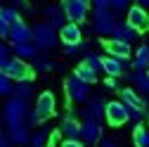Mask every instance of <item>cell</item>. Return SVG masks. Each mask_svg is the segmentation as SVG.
<instances>
[{
  "label": "cell",
  "instance_id": "cell-4",
  "mask_svg": "<svg viewBox=\"0 0 149 147\" xmlns=\"http://www.w3.org/2000/svg\"><path fill=\"white\" fill-rule=\"evenodd\" d=\"M64 90H66V100L76 102V104H83L90 97V83H85L83 78H78L76 74H71V76L66 78Z\"/></svg>",
  "mask_w": 149,
  "mask_h": 147
},
{
  "label": "cell",
  "instance_id": "cell-1",
  "mask_svg": "<svg viewBox=\"0 0 149 147\" xmlns=\"http://www.w3.org/2000/svg\"><path fill=\"white\" fill-rule=\"evenodd\" d=\"M0 71L7 74V76L12 81H24V78H33V66H29L26 60L22 57H10V55H5V57H0Z\"/></svg>",
  "mask_w": 149,
  "mask_h": 147
},
{
  "label": "cell",
  "instance_id": "cell-23",
  "mask_svg": "<svg viewBox=\"0 0 149 147\" xmlns=\"http://www.w3.org/2000/svg\"><path fill=\"white\" fill-rule=\"evenodd\" d=\"M73 74H76L78 78H83L85 83H90V85H92V83H97V71L92 69L90 64H85V62H81L76 69H73Z\"/></svg>",
  "mask_w": 149,
  "mask_h": 147
},
{
  "label": "cell",
  "instance_id": "cell-45",
  "mask_svg": "<svg viewBox=\"0 0 149 147\" xmlns=\"http://www.w3.org/2000/svg\"><path fill=\"white\" fill-rule=\"evenodd\" d=\"M137 5H142V7H149V0H137Z\"/></svg>",
  "mask_w": 149,
  "mask_h": 147
},
{
  "label": "cell",
  "instance_id": "cell-47",
  "mask_svg": "<svg viewBox=\"0 0 149 147\" xmlns=\"http://www.w3.org/2000/svg\"><path fill=\"white\" fill-rule=\"evenodd\" d=\"M147 71H149V69H147Z\"/></svg>",
  "mask_w": 149,
  "mask_h": 147
},
{
  "label": "cell",
  "instance_id": "cell-34",
  "mask_svg": "<svg viewBox=\"0 0 149 147\" xmlns=\"http://www.w3.org/2000/svg\"><path fill=\"white\" fill-rule=\"evenodd\" d=\"M0 14H3L10 24H12L14 19H19V12H17V7H0Z\"/></svg>",
  "mask_w": 149,
  "mask_h": 147
},
{
  "label": "cell",
  "instance_id": "cell-18",
  "mask_svg": "<svg viewBox=\"0 0 149 147\" xmlns=\"http://www.w3.org/2000/svg\"><path fill=\"white\" fill-rule=\"evenodd\" d=\"M59 131L64 133V138H81V121L76 119L73 112H69L62 119V128H59Z\"/></svg>",
  "mask_w": 149,
  "mask_h": 147
},
{
  "label": "cell",
  "instance_id": "cell-38",
  "mask_svg": "<svg viewBox=\"0 0 149 147\" xmlns=\"http://www.w3.org/2000/svg\"><path fill=\"white\" fill-rule=\"evenodd\" d=\"M62 147H85V145L81 142V138H64Z\"/></svg>",
  "mask_w": 149,
  "mask_h": 147
},
{
  "label": "cell",
  "instance_id": "cell-12",
  "mask_svg": "<svg viewBox=\"0 0 149 147\" xmlns=\"http://www.w3.org/2000/svg\"><path fill=\"white\" fill-rule=\"evenodd\" d=\"M7 38L12 41V45H14V43L31 41V26L22 19V17H19V19H14V22L10 24V36H7Z\"/></svg>",
  "mask_w": 149,
  "mask_h": 147
},
{
  "label": "cell",
  "instance_id": "cell-35",
  "mask_svg": "<svg viewBox=\"0 0 149 147\" xmlns=\"http://www.w3.org/2000/svg\"><path fill=\"white\" fill-rule=\"evenodd\" d=\"M109 7L116 10V12H125L130 7V0H109Z\"/></svg>",
  "mask_w": 149,
  "mask_h": 147
},
{
  "label": "cell",
  "instance_id": "cell-43",
  "mask_svg": "<svg viewBox=\"0 0 149 147\" xmlns=\"http://www.w3.org/2000/svg\"><path fill=\"white\" fill-rule=\"evenodd\" d=\"M5 55H10V48H7L3 41H0V57H5Z\"/></svg>",
  "mask_w": 149,
  "mask_h": 147
},
{
  "label": "cell",
  "instance_id": "cell-20",
  "mask_svg": "<svg viewBox=\"0 0 149 147\" xmlns=\"http://www.w3.org/2000/svg\"><path fill=\"white\" fill-rule=\"evenodd\" d=\"M125 62H128V60L114 57V55H109V57H102V64H104L107 76H121V74L125 71Z\"/></svg>",
  "mask_w": 149,
  "mask_h": 147
},
{
  "label": "cell",
  "instance_id": "cell-19",
  "mask_svg": "<svg viewBox=\"0 0 149 147\" xmlns=\"http://www.w3.org/2000/svg\"><path fill=\"white\" fill-rule=\"evenodd\" d=\"M128 78H130V83L135 85V90H137V93L149 95V71H147V69H135Z\"/></svg>",
  "mask_w": 149,
  "mask_h": 147
},
{
  "label": "cell",
  "instance_id": "cell-31",
  "mask_svg": "<svg viewBox=\"0 0 149 147\" xmlns=\"http://www.w3.org/2000/svg\"><path fill=\"white\" fill-rule=\"evenodd\" d=\"M43 119L38 116V112H36V109H26V114H24V123L31 128V126H38Z\"/></svg>",
  "mask_w": 149,
  "mask_h": 147
},
{
  "label": "cell",
  "instance_id": "cell-16",
  "mask_svg": "<svg viewBox=\"0 0 149 147\" xmlns=\"http://www.w3.org/2000/svg\"><path fill=\"white\" fill-rule=\"evenodd\" d=\"M140 36V31L135 26H130L128 22H118L114 26V33H111V38H118V41H125V43H133L135 38Z\"/></svg>",
  "mask_w": 149,
  "mask_h": 147
},
{
  "label": "cell",
  "instance_id": "cell-32",
  "mask_svg": "<svg viewBox=\"0 0 149 147\" xmlns=\"http://www.w3.org/2000/svg\"><path fill=\"white\" fill-rule=\"evenodd\" d=\"M64 45V55L66 57H73V55H78L83 50V43H62Z\"/></svg>",
  "mask_w": 149,
  "mask_h": 147
},
{
  "label": "cell",
  "instance_id": "cell-15",
  "mask_svg": "<svg viewBox=\"0 0 149 147\" xmlns=\"http://www.w3.org/2000/svg\"><path fill=\"white\" fill-rule=\"evenodd\" d=\"M43 14H45V22H50L54 29H62L66 24V12L62 5H47L43 10Z\"/></svg>",
  "mask_w": 149,
  "mask_h": 147
},
{
  "label": "cell",
  "instance_id": "cell-3",
  "mask_svg": "<svg viewBox=\"0 0 149 147\" xmlns=\"http://www.w3.org/2000/svg\"><path fill=\"white\" fill-rule=\"evenodd\" d=\"M81 119H83V123H81V140H85V142H90V145L100 142V140L104 138V131H102L100 119L92 116L90 109H83V112H81Z\"/></svg>",
  "mask_w": 149,
  "mask_h": 147
},
{
  "label": "cell",
  "instance_id": "cell-13",
  "mask_svg": "<svg viewBox=\"0 0 149 147\" xmlns=\"http://www.w3.org/2000/svg\"><path fill=\"white\" fill-rule=\"evenodd\" d=\"M104 50H107L109 55H114V57H121V60H130V55H133V48H130V43L118 41V38H109V41H104Z\"/></svg>",
  "mask_w": 149,
  "mask_h": 147
},
{
  "label": "cell",
  "instance_id": "cell-9",
  "mask_svg": "<svg viewBox=\"0 0 149 147\" xmlns=\"http://www.w3.org/2000/svg\"><path fill=\"white\" fill-rule=\"evenodd\" d=\"M125 22L130 24V26H135L137 31H147L149 29V12H147V7H142V5H130L128 10H125Z\"/></svg>",
  "mask_w": 149,
  "mask_h": 147
},
{
  "label": "cell",
  "instance_id": "cell-7",
  "mask_svg": "<svg viewBox=\"0 0 149 147\" xmlns=\"http://www.w3.org/2000/svg\"><path fill=\"white\" fill-rule=\"evenodd\" d=\"M116 10H111V7H102V10H95V31L100 36H111L114 33V26L118 24L116 19Z\"/></svg>",
  "mask_w": 149,
  "mask_h": 147
},
{
  "label": "cell",
  "instance_id": "cell-42",
  "mask_svg": "<svg viewBox=\"0 0 149 147\" xmlns=\"http://www.w3.org/2000/svg\"><path fill=\"white\" fill-rule=\"evenodd\" d=\"M12 142H10V138H7V133H0V147H10Z\"/></svg>",
  "mask_w": 149,
  "mask_h": 147
},
{
  "label": "cell",
  "instance_id": "cell-17",
  "mask_svg": "<svg viewBox=\"0 0 149 147\" xmlns=\"http://www.w3.org/2000/svg\"><path fill=\"white\" fill-rule=\"evenodd\" d=\"M12 52L17 55V57L26 60V62H33L36 57H38V52H40V50L36 48V43H33V41H24V43H14Z\"/></svg>",
  "mask_w": 149,
  "mask_h": 147
},
{
  "label": "cell",
  "instance_id": "cell-28",
  "mask_svg": "<svg viewBox=\"0 0 149 147\" xmlns=\"http://www.w3.org/2000/svg\"><path fill=\"white\" fill-rule=\"evenodd\" d=\"M10 95H14V83L7 74L0 71V97H10Z\"/></svg>",
  "mask_w": 149,
  "mask_h": 147
},
{
  "label": "cell",
  "instance_id": "cell-11",
  "mask_svg": "<svg viewBox=\"0 0 149 147\" xmlns=\"http://www.w3.org/2000/svg\"><path fill=\"white\" fill-rule=\"evenodd\" d=\"M7 138L12 145L17 147H29L31 142V133H29V126L22 121V123H14V126H7Z\"/></svg>",
  "mask_w": 149,
  "mask_h": 147
},
{
  "label": "cell",
  "instance_id": "cell-33",
  "mask_svg": "<svg viewBox=\"0 0 149 147\" xmlns=\"http://www.w3.org/2000/svg\"><path fill=\"white\" fill-rule=\"evenodd\" d=\"M128 114H130V121L140 123L142 116H144V107H128Z\"/></svg>",
  "mask_w": 149,
  "mask_h": 147
},
{
  "label": "cell",
  "instance_id": "cell-10",
  "mask_svg": "<svg viewBox=\"0 0 149 147\" xmlns=\"http://www.w3.org/2000/svg\"><path fill=\"white\" fill-rule=\"evenodd\" d=\"M36 112H38V116L43 121L50 119L54 112H57V97H54L50 90H43V93L36 97Z\"/></svg>",
  "mask_w": 149,
  "mask_h": 147
},
{
  "label": "cell",
  "instance_id": "cell-29",
  "mask_svg": "<svg viewBox=\"0 0 149 147\" xmlns=\"http://www.w3.org/2000/svg\"><path fill=\"white\" fill-rule=\"evenodd\" d=\"M52 66H54V64H52L47 57H40V55L33 60V71H38V74H45V71H50Z\"/></svg>",
  "mask_w": 149,
  "mask_h": 147
},
{
  "label": "cell",
  "instance_id": "cell-25",
  "mask_svg": "<svg viewBox=\"0 0 149 147\" xmlns=\"http://www.w3.org/2000/svg\"><path fill=\"white\" fill-rule=\"evenodd\" d=\"M133 145L135 147H149V131L140 123H135V128H133Z\"/></svg>",
  "mask_w": 149,
  "mask_h": 147
},
{
  "label": "cell",
  "instance_id": "cell-26",
  "mask_svg": "<svg viewBox=\"0 0 149 147\" xmlns=\"http://www.w3.org/2000/svg\"><path fill=\"white\" fill-rule=\"evenodd\" d=\"M90 114L95 116V119H104V112H107V100L102 97V95H97V97H92L90 100Z\"/></svg>",
  "mask_w": 149,
  "mask_h": 147
},
{
  "label": "cell",
  "instance_id": "cell-8",
  "mask_svg": "<svg viewBox=\"0 0 149 147\" xmlns=\"http://www.w3.org/2000/svg\"><path fill=\"white\" fill-rule=\"evenodd\" d=\"M62 7L66 12V19L69 22H78V24H83L88 19V12H90L88 0H62Z\"/></svg>",
  "mask_w": 149,
  "mask_h": 147
},
{
  "label": "cell",
  "instance_id": "cell-39",
  "mask_svg": "<svg viewBox=\"0 0 149 147\" xmlns=\"http://www.w3.org/2000/svg\"><path fill=\"white\" fill-rule=\"evenodd\" d=\"M59 133H62V131H52V133H50V140H47V147H54V145L59 142Z\"/></svg>",
  "mask_w": 149,
  "mask_h": 147
},
{
  "label": "cell",
  "instance_id": "cell-6",
  "mask_svg": "<svg viewBox=\"0 0 149 147\" xmlns=\"http://www.w3.org/2000/svg\"><path fill=\"white\" fill-rule=\"evenodd\" d=\"M26 109H29L26 100H22V97L12 95V97H10L7 102H5V109H3V116H5L7 126L22 123V121H24V114H26Z\"/></svg>",
  "mask_w": 149,
  "mask_h": 147
},
{
  "label": "cell",
  "instance_id": "cell-14",
  "mask_svg": "<svg viewBox=\"0 0 149 147\" xmlns=\"http://www.w3.org/2000/svg\"><path fill=\"white\" fill-rule=\"evenodd\" d=\"M59 41L62 43H83V31L78 22H66L59 29Z\"/></svg>",
  "mask_w": 149,
  "mask_h": 147
},
{
  "label": "cell",
  "instance_id": "cell-5",
  "mask_svg": "<svg viewBox=\"0 0 149 147\" xmlns=\"http://www.w3.org/2000/svg\"><path fill=\"white\" fill-rule=\"evenodd\" d=\"M104 119L109 126H114V128H121L123 123L130 121V114H128V104L123 100H111L107 102V112H104Z\"/></svg>",
  "mask_w": 149,
  "mask_h": 147
},
{
  "label": "cell",
  "instance_id": "cell-27",
  "mask_svg": "<svg viewBox=\"0 0 149 147\" xmlns=\"http://www.w3.org/2000/svg\"><path fill=\"white\" fill-rule=\"evenodd\" d=\"M50 128H40V131H36L33 135H31V142H29V147H47V140H50Z\"/></svg>",
  "mask_w": 149,
  "mask_h": 147
},
{
  "label": "cell",
  "instance_id": "cell-30",
  "mask_svg": "<svg viewBox=\"0 0 149 147\" xmlns=\"http://www.w3.org/2000/svg\"><path fill=\"white\" fill-rule=\"evenodd\" d=\"M85 64H90L92 69H95L97 74L100 71H104V64H102V57H100V55H92V52H85V60H83Z\"/></svg>",
  "mask_w": 149,
  "mask_h": 147
},
{
  "label": "cell",
  "instance_id": "cell-41",
  "mask_svg": "<svg viewBox=\"0 0 149 147\" xmlns=\"http://www.w3.org/2000/svg\"><path fill=\"white\" fill-rule=\"evenodd\" d=\"M95 10H102V7H109V0H90Z\"/></svg>",
  "mask_w": 149,
  "mask_h": 147
},
{
  "label": "cell",
  "instance_id": "cell-22",
  "mask_svg": "<svg viewBox=\"0 0 149 147\" xmlns=\"http://www.w3.org/2000/svg\"><path fill=\"white\" fill-rule=\"evenodd\" d=\"M121 100L128 107H147L142 100V93H137L135 88H121Z\"/></svg>",
  "mask_w": 149,
  "mask_h": 147
},
{
  "label": "cell",
  "instance_id": "cell-40",
  "mask_svg": "<svg viewBox=\"0 0 149 147\" xmlns=\"http://www.w3.org/2000/svg\"><path fill=\"white\" fill-rule=\"evenodd\" d=\"M100 147H118V142L114 138H102L100 140Z\"/></svg>",
  "mask_w": 149,
  "mask_h": 147
},
{
  "label": "cell",
  "instance_id": "cell-44",
  "mask_svg": "<svg viewBox=\"0 0 149 147\" xmlns=\"http://www.w3.org/2000/svg\"><path fill=\"white\" fill-rule=\"evenodd\" d=\"M29 0H12V7H24Z\"/></svg>",
  "mask_w": 149,
  "mask_h": 147
},
{
  "label": "cell",
  "instance_id": "cell-36",
  "mask_svg": "<svg viewBox=\"0 0 149 147\" xmlns=\"http://www.w3.org/2000/svg\"><path fill=\"white\" fill-rule=\"evenodd\" d=\"M104 88H107V90H118V88H121L118 76H107V78H104Z\"/></svg>",
  "mask_w": 149,
  "mask_h": 147
},
{
  "label": "cell",
  "instance_id": "cell-2",
  "mask_svg": "<svg viewBox=\"0 0 149 147\" xmlns=\"http://www.w3.org/2000/svg\"><path fill=\"white\" fill-rule=\"evenodd\" d=\"M31 41L36 43V48L38 50H52L54 45H57L59 41V33L57 29H54L50 22H38L36 26H31Z\"/></svg>",
  "mask_w": 149,
  "mask_h": 147
},
{
  "label": "cell",
  "instance_id": "cell-46",
  "mask_svg": "<svg viewBox=\"0 0 149 147\" xmlns=\"http://www.w3.org/2000/svg\"><path fill=\"white\" fill-rule=\"evenodd\" d=\"M3 119H5V116H3V109H0V121H3Z\"/></svg>",
  "mask_w": 149,
  "mask_h": 147
},
{
  "label": "cell",
  "instance_id": "cell-24",
  "mask_svg": "<svg viewBox=\"0 0 149 147\" xmlns=\"http://www.w3.org/2000/svg\"><path fill=\"white\" fill-rule=\"evenodd\" d=\"M133 66H135V69H149V43L137 45V52H135Z\"/></svg>",
  "mask_w": 149,
  "mask_h": 147
},
{
  "label": "cell",
  "instance_id": "cell-21",
  "mask_svg": "<svg viewBox=\"0 0 149 147\" xmlns=\"http://www.w3.org/2000/svg\"><path fill=\"white\" fill-rule=\"evenodd\" d=\"M36 93V88H33V78H24V81H14V95L17 97H22V100H31Z\"/></svg>",
  "mask_w": 149,
  "mask_h": 147
},
{
  "label": "cell",
  "instance_id": "cell-37",
  "mask_svg": "<svg viewBox=\"0 0 149 147\" xmlns=\"http://www.w3.org/2000/svg\"><path fill=\"white\" fill-rule=\"evenodd\" d=\"M7 36H10V22L0 14V38H7Z\"/></svg>",
  "mask_w": 149,
  "mask_h": 147
}]
</instances>
